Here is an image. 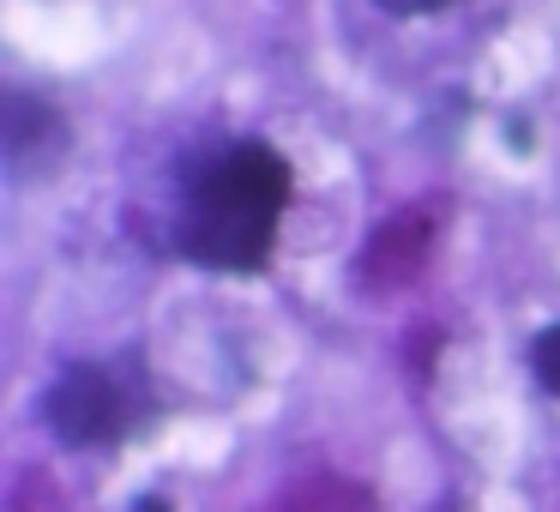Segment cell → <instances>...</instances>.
Masks as SVG:
<instances>
[{
  "label": "cell",
  "instance_id": "cell-4",
  "mask_svg": "<svg viewBox=\"0 0 560 512\" xmlns=\"http://www.w3.org/2000/svg\"><path fill=\"white\" fill-rule=\"evenodd\" d=\"M67 146H73V133H67L61 109L43 97H25V91H7V109H0V151H7V175L13 182H37V175L61 170Z\"/></svg>",
  "mask_w": 560,
  "mask_h": 512
},
{
  "label": "cell",
  "instance_id": "cell-7",
  "mask_svg": "<svg viewBox=\"0 0 560 512\" xmlns=\"http://www.w3.org/2000/svg\"><path fill=\"white\" fill-rule=\"evenodd\" d=\"M386 13H398V19H422V13H446L452 0H380Z\"/></svg>",
  "mask_w": 560,
  "mask_h": 512
},
{
  "label": "cell",
  "instance_id": "cell-5",
  "mask_svg": "<svg viewBox=\"0 0 560 512\" xmlns=\"http://www.w3.org/2000/svg\"><path fill=\"white\" fill-rule=\"evenodd\" d=\"M283 512H368V500L355 494V488H307V494H295Z\"/></svg>",
  "mask_w": 560,
  "mask_h": 512
},
{
  "label": "cell",
  "instance_id": "cell-8",
  "mask_svg": "<svg viewBox=\"0 0 560 512\" xmlns=\"http://www.w3.org/2000/svg\"><path fill=\"white\" fill-rule=\"evenodd\" d=\"M133 512H175V507H170V500H158V494H145V500H139V507H133Z\"/></svg>",
  "mask_w": 560,
  "mask_h": 512
},
{
  "label": "cell",
  "instance_id": "cell-3",
  "mask_svg": "<svg viewBox=\"0 0 560 512\" xmlns=\"http://www.w3.org/2000/svg\"><path fill=\"white\" fill-rule=\"evenodd\" d=\"M434 242H440V199H416V206H404L398 218H386L374 235H368L362 283L368 290H398V283H410L416 271L428 266Z\"/></svg>",
  "mask_w": 560,
  "mask_h": 512
},
{
  "label": "cell",
  "instance_id": "cell-1",
  "mask_svg": "<svg viewBox=\"0 0 560 512\" xmlns=\"http://www.w3.org/2000/svg\"><path fill=\"white\" fill-rule=\"evenodd\" d=\"M290 206V170L271 146L242 139L199 163L182 211V254L211 271H259Z\"/></svg>",
  "mask_w": 560,
  "mask_h": 512
},
{
  "label": "cell",
  "instance_id": "cell-6",
  "mask_svg": "<svg viewBox=\"0 0 560 512\" xmlns=\"http://www.w3.org/2000/svg\"><path fill=\"white\" fill-rule=\"evenodd\" d=\"M530 368H536V380H542L548 398H560V326H548L542 338L530 344Z\"/></svg>",
  "mask_w": 560,
  "mask_h": 512
},
{
  "label": "cell",
  "instance_id": "cell-2",
  "mask_svg": "<svg viewBox=\"0 0 560 512\" xmlns=\"http://www.w3.org/2000/svg\"><path fill=\"white\" fill-rule=\"evenodd\" d=\"M133 386H127L115 368L103 362H73L61 368V380L49 386V398H43V422H49V434L61 440V446L85 452V446H115V440L133 428Z\"/></svg>",
  "mask_w": 560,
  "mask_h": 512
}]
</instances>
